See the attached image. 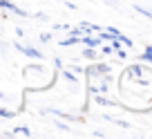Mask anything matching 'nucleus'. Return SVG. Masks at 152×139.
Segmentation results:
<instances>
[{
	"mask_svg": "<svg viewBox=\"0 0 152 139\" xmlns=\"http://www.w3.org/2000/svg\"><path fill=\"white\" fill-rule=\"evenodd\" d=\"M134 9H137L141 16H145V18H150V20H152V11H148L145 7H141V5H134Z\"/></svg>",
	"mask_w": 152,
	"mask_h": 139,
	"instance_id": "nucleus-9",
	"label": "nucleus"
},
{
	"mask_svg": "<svg viewBox=\"0 0 152 139\" xmlns=\"http://www.w3.org/2000/svg\"><path fill=\"white\" fill-rule=\"evenodd\" d=\"M56 126H58V128H61V130H65V132H69V128H67V124H63V121H56Z\"/></svg>",
	"mask_w": 152,
	"mask_h": 139,
	"instance_id": "nucleus-17",
	"label": "nucleus"
},
{
	"mask_svg": "<svg viewBox=\"0 0 152 139\" xmlns=\"http://www.w3.org/2000/svg\"><path fill=\"white\" fill-rule=\"evenodd\" d=\"M67 34H69V36H83V29H81V25H78V27H69Z\"/></svg>",
	"mask_w": 152,
	"mask_h": 139,
	"instance_id": "nucleus-11",
	"label": "nucleus"
},
{
	"mask_svg": "<svg viewBox=\"0 0 152 139\" xmlns=\"http://www.w3.org/2000/svg\"><path fill=\"white\" fill-rule=\"evenodd\" d=\"M83 70H85V67H81V65H74V74H81Z\"/></svg>",
	"mask_w": 152,
	"mask_h": 139,
	"instance_id": "nucleus-18",
	"label": "nucleus"
},
{
	"mask_svg": "<svg viewBox=\"0 0 152 139\" xmlns=\"http://www.w3.org/2000/svg\"><path fill=\"white\" fill-rule=\"evenodd\" d=\"M101 54H114V47H112V45H103V47H101Z\"/></svg>",
	"mask_w": 152,
	"mask_h": 139,
	"instance_id": "nucleus-12",
	"label": "nucleus"
},
{
	"mask_svg": "<svg viewBox=\"0 0 152 139\" xmlns=\"http://www.w3.org/2000/svg\"><path fill=\"white\" fill-rule=\"evenodd\" d=\"M0 11H2V7H0Z\"/></svg>",
	"mask_w": 152,
	"mask_h": 139,
	"instance_id": "nucleus-20",
	"label": "nucleus"
},
{
	"mask_svg": "<svg viewBox=\"0 0 152 139\" xmlns=\"http://www.w3.org/2000/svg\"><path fill=\"white\" fill-rule=\"evenodd\" d=\"M11 135H27V137H31V130H29V126H16L11 130Z\"/></svg>",
	"mask_w": 152,
	"mask_h": 139,
	"instance_id": "nucleus-6",
	"label": "nucleus"
},
{
	"mask_svg": "<svg viewBox=\"0 0 152 139\" xmlns=\"http://www.w3.org/2000/svg\"><path fill=\"white\" fill-rule=\"evenodd\" d=\"M54 67H56V70H63V61L61 58H54Z\"/></svg>",
	"mask_w": 152,
	"mask_h": 139,
	"instance_id": "nucleus-16",
	"label": "nucleus"
},
{
	"mask_svg": "<svg viewBox=\"0 0 152 139\" xmlns=\"http://www.w3.org/2000/svg\"><path fill=\"white\" fill-rule=\"evenodd\" d=\"M40 40H43V43H49V40H52V32H43L40 34Z\"/></svg>",
	"mask_w": 152,
	"mask_h": 139,
	"instance_id": "nucleus-13",
	"label": "nucleus"
},
{
	"mask_svg": "<svg viewBox=\"0 0 152 139\" xmlns=\"http://www.w3.org/2000/svg\"><path fill=\"white\" fill-rule=\"evenodd\" d=\"M61 74H63V79H65V81H69V83H78V76H76L74 72H69V70H61Z\"/></svg>",
	"mask_w": 152,
	"mask_h": 139,
	"instance_id": "nucleus-7",
	"label": "nucleus"
},
{
	"mask_svg": "<svg viewBox=\"0 0 152 139\" xmlns=\"http://www.w3.org/2000/svg\"><path fill=\"white\" fill-rule=\"evenodd\" d=\"M14 47H18V52H23L25 56H29V58H34V61H43V52L40 49H36V47H31V45H20V43H14Z\"/></svg>",
	"mask_w": 152,
	"mask_h": 139,
	"instance_id": "nucleus-1",
	"label": "nucleus"
},
{
	"mask_svg": "<svg viewBox=\"0 0 152 139\" xmlns=\"http://www.w3.org/2000/svg\"><path fill=\"white\" fill-rule=\"evenodd\" d=\"M16 115H18L16 110H7V108H0V117H2V119H14Z\"/></svg>",
	"mask_w": 152,
	"mask_h": 139,
	"instance_id": "nucleus-8",
	"label": "nucleus"
},
{
	"mask_svg": "<svg viewBox=\"0 0 152 139\" xmlns=\"http://www.w3.org/2000/svg\"><path fill=\"white\" fill-rule=\"evenodd\" d=\"M94 103H96V106H119L116 101H112L110 96L101 94V92H96V94H94Z\"/></svg>",
	"mask_w": 152,
	"mask_h": 139,
	"instance_id": "nucleus-2",
	"label": "nucleus"
},
{
	"mask_svg": "<svg viewBox=\"0 0 152 139\" xmlns=\"http://www.w3.org/2000/svg\"><path fill=\"white\" fill-rule=\"evenodd\" d=\"M105 32H110V34H112V36H114V38H116V36H119V29H116V27H107V29H105Z\"/></svg>",
	"mask_w": 152,
	"mask_h": 139,
	"instance_id": "nucleus-15",
	"label": "nucleus"
},
{
	"mask_svg": "<svg viewBox=\"0 0 152 139\" xmlns=\"http://www.w3.org/2000/svg\"><path fill=\"white\" fill-rule=\"evenodd\" d=\"M116 38L121 40V45H123V47H132V40H130L128 36H123V34H119V36H116Z\"/></svg>",
	"mask_w": 152,
	"mask_h": 139,
	"instance_id": "nucleus-10",
	"label": "nucleus"
},
{
	"mask_svg": "<svg viewBox=\"0 0 152 139\" xmlns=\"http://www.w3.org/2000/svg\"><path fill=\"white\" fill-rule=\"evenodd\" d=\"M139 58H141L143 63H148V65H152V45H145V49L141 52Z\"/></svg>",
	"mask_w": 152,
	"mask_h": 139,
	"instance_id": "nucleus-4",
	"label": "nucleus"
},
{
	"mask_svg": "<svg viewBox=\"0 0 152 139\" xmlns=\"http://www.w3.org/2000/svg\"><path fill=\"white\" fill-rule=\"evenodd\" d=\"M83 58H87V61H96V58H99V52H96L94 47H87V45H85V49H83Z\"/></svg>",
	"mask_w": 152,
	"mask_h": 139,
	"instance_id": "nucleus-5",
	"label": "nucleus"
},
{
	"mask_svg": "<svg viewBox=\"0 0 152 139\" xmlns=\"http://www.w3.org/2000/svg\"><path fill=\"white\" fill-rule=\"evenodd\" d=\"M0 99H5V92H0Z\"/></svg>",
	"mask_w": 152,
	"mask_h": 139,
	"instance_id": "nucleus-19",
	"label": "nucleus"
},
{
	"mask_svg": "<svg viewBox=\"0 0 152 139\" xmlns=\"http://www.w3.org/2000/svg\"><path fill=\"white\" fill-rule=\"evenodd\" d=\"M114 54H116V56H119V58H125V56H128V52H125L123 47H119V49H114Z\"/></svg>",
	"mask_w": 152,
	"mask_h": 139,
	"instance_id": "nucleus-14",
	"label": "nucleus"
},
{
	"mask_svg": "<svg viewBox=\"0 0 152 139\" xmlns=\"http://www.w3.org/2000/svg\"><path fill=\"white\" fill-rule=\"evenodd\" d=\"M78 43H81V36H67V38H63L58 45H61V47H72V45H78Z\"/></svg>",
	"mask_w": 152,
	"mask_h": 139,
	"instance_id": "nucleus-3",
	"label": "nucleus"
}]
</instances>
